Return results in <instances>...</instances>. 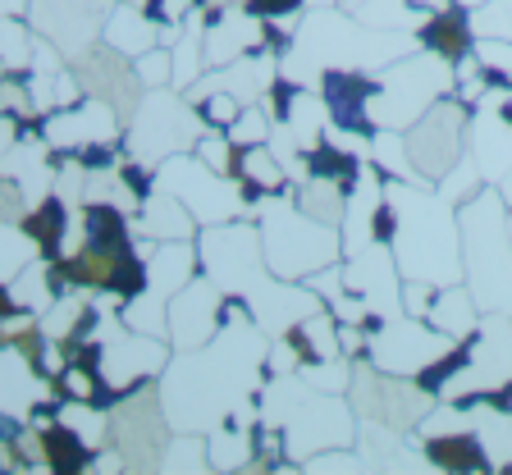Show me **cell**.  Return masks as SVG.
I'll list each match as a JSON object with an SVG mask.
<instances>
[{
    "mask_svg": "<svg viewBox=\"0 0 512 475\" xmlns=\"http://www.w3.org/2000/svg\"><path fill=\"white\" fill-rule=\"evenodd\" d=\"M266 348L270 334L256 320L224 325L211 343L188 352H174L160 370V407L174 430H215L229 421L238 402L256 398L266 384Z\"/></svg>",
    "mask_w": 512,
    "mask_h": 475,
    "instance_id": "1",
    "label": "cell"
},
{
    "mask_svg": "<svg viewBox=\"0 0 512 475\" xmlns=\"http://www.w3.org/2000/svg\"><path fill=\"white\" fill-rule=\"evenodd\" d=\"M197 261H202V275L215 279V288L229 297H243L252 320L266 329L270 338L288 334L302 316L320 311L316 293L298 279H279L266 265V252H261V233H256V220L243 215V220L229 224H211V229L197 233Z\"/></svg>",
    "mask_w": 512,
    "mask_h": 475,
    "instance_id": "2",
    "label": "cell"
},
{
    "mask_svg": "<svg viewBox=\"0 0 512 475\" xmlns=\"http://www.w3.org/2000/svg\"><path fill=\"white\" fill-rule=\"evenodd\" d=\"M416 32H375L362 19H352L343 5L307 10L293 32V46L279 60V74L293 78L298 87H316L320 74L330 69H366L380 74L384 64L403 60L416 51Z\"/></svg>",
    "mask_w": 512,
    "mask_h": 475,
    "instance_id": "3",
    "label": "cell"
},
{
    "mask_svg": "<svg viewBox=\"0 0 512 475\" xmlns=\"http://www.w3.org/2000/svg\"><path fill=\"white\" fill-rule=\"evenodd\" d=\"M384 192L398 211L394 261L403 279H426V284H462V220L458 206L430 183L384 179Z\"/></svg>",
    "mask_w": 512,
    "mask_h": 475,
    "instance_id": "4",
    "label": "cell"
},
{
    "mask_svg": "<svg viewBox=\"0 0 512 475\" xmlns=\"http://www.w3.org/2000/svg\"><path fill=\"white\" fill-rule=\"evenodd\" d=\"M462 220V284L485 316H512V233L508 201L494 183L458 206Z\"/></svg>",
    "mask_w": 512,
    "mask_h": 475,
    "instance_id": "5",
    "label": "cell"
},
{
    "mask_svg": "<svg viewBox=\"0 0 512 475\" xmlns=\"http://www.w3.org/2000/svg\"><path fill=\"white\" fill-rule=\"evenodd\" d=\"M256 233H261V252L266 265L279 279H307L320 265L343 261V238L334 224H320L316 215H307L288 192H270L256 201Z\"/></svg>",
    "mask_w": 512,
    "mask_h": 475,
    "instance_id": "6",
    "label": "cell"
},
{
    "mask_svg": "<svg viewBox=\"0 0 512 475\" xmlns=\"http://www.w3.org/2000/svg\"><path fill=\"white\" fill-rule=\"evenodd\" d=\"M453 92H458L453 64L439 60L426 46H416L412 55H403V60L380 69V87H375V96H371V124L407 133L416 119L435 106L439 96H453Z\"/></svg>",
    "mask_w": 512,
    "mask_h": 475,
    "instance_id": "7",
    "label": "cell"
},
{
    "mask_svg": "<svg viewBox=\"0 0 512 475\" xmlns=\"http://www.w3.org/2000/svg\"><path fill=\"white\" fill-rule=\"evenodd\" d=\"M202 133H206V124L188 96L174 92V87H156V92H142L138 110L128 115L124 151L147 160V165H160V160L192 151L202 142Z\"/></svg>",
    "mask_w": 512,
    "mask_h": 475,
    "instance_id": "8",
    "label": "cell"
},
{
    "mask_svg": "<svg viewBox=\"0 0 512 475\" xmlns=\"http://www.w3.org/2000/svg\"><path fill=\"white\" fill-rule=\"evenodd\" d=\"M156 188L174 192L192 211L197 229H211V224H229V220H243L247 211V197H243V183L238 174H215L211 165L183 151V156H170L156 165Z\"/></svg>",
    "mask_w": 512,
    "mask_h": 475,
    "instance_id": "9",
    "label": "cell"
},
{
    "mask_svg": "<svg viewBox=\"0 0 512 475\" xmlns=\"http://www.w3.org/2000/svg\"><path fill=\"white\" fill-rule=\"evenodd\" d=\"M174 348L170 338H151V334H138V329L119 325L115 334L106 338V348H101V389H96V407H119L128 393H138L142 384L160 380V370L170 366Z\"/></svg>",
    "mask_w": 512,
    "mask_h": 475,
    "instance_id": "10",
    "label": "cell"
},
{
    "mask_svg": "<svg viewBox=\"0 0 512 475\" xmlns=\"http://www.w3.org/2000/svg\"><path fill=\"white\" fill-rule=\"evenodd\" d=\"M348 402L357 421H380L398 434H412L421 425V416L435 407L439 398H430L426 389L407 375H384L371 361H352V384H348Z\"/></svg>",
    "mask_w": 512,
    "mask_h": 475,
    "instance_id": "11",
    "label": "cell"
},
{
    "mask_svg": "<svg viewBox=\"0 0 512 475\" xmlns=\"http://www.w3.org/2000/svg\"><path fill=\"white\" fill-rule=\"evenodd\" d=\"M467 124H471V106L462 101L458 92H453V96H439L435 106H430L426 115H421L403 133V138H407V156H412L421 183H430V188H435L448 169L467 156Z\"/></svg>",
    "mask_w": 512,
    "mask_h": 475,
    "instance_id": "12",
    "label": "cell"
},
{
    "mask_svg": "<svg viewBox=\"0 0 512 475\" xmlns=\"http://www.w3.org/2000/svg\"><path fill=\"white\" fill-rule=\"evenodd\" d=\"M170 416L160 407L156 380L142 384L138 393H128L119 407H110V444L124 453L128 471H160V453L170 444Z\"/></svg>",
    "mask_w": 512,
    "mask_h": 475,
    "instance_id": "13",
    "label": "cell"
},
{
    "mask_svg": "<svg viewBox=\"0 0 512 475\" xmlns=\"http://www.w3.org/2000/svg\"><path fill=\"white\" fill-rule=\"evenodd\" d=\"M357 444V412L348 393H320L311 389L302 407L284 421V453L293 462L325 453V448H352Z\"/></svg>",
    "mask_w": 512,
    "mask_h": 475,
    "instance_id": "14",
    "label": "cell"
},
{
    "mask_svg": "<svg viewBox=\"0 0 512 475\" xmlns=\"http://www.w3.org/2000/svg\"><path fill=\"white\" fill-rule=\"evenodd\" d=\"M458 338H448L444 329H435L430 320L416 316H389L380 320V329L366 334V361L384 375H407L416 380V370L430 366L439 352H448Z\"/></svg>",
    "mask_w": 512,
    "mask_h": 475,
    "instance_id": "15",
    "label": "cell"
},
{
    "mask_svg": "<svg viewBox=\"0 0 512 475\" xmlns=\"http://www.w3.org/2000/svg\"><path fill=\"white\" fill-rule=\"evenodd\" d=\"M37 133H42V142L55 151V156H78V151L92 147V142L124 138V119H119V110L110 106V101L83 96L74 106L51 110V115L37 119Z\"/></svg>",
    "mask_w": 512,
    "mask_h": 475,
    "instance_id": "16",
    "label": "cell"
},
{
    "mask_svg": "<svg viewBox=\"0 0 512 475\" xmlns=\"http://www.w3.org/2000/svg\"><path fill=\"white\" fill-rule=\"evenodd\" d=\"M503 96H508V87H490L476 101L467 124V156L476 160L480 179L494 188L512 174V119L503 115Z\"/></svg>",
    "mask_w": 512,
    "mask_h": 475,
    "instance_id": "17",
    "label": "cell"
},
{
    "mask_svg": "<svg viewBox=\"0 0 512 475\" xmlns=\"http://www.w3.org/2000/svg\"><path fill=\"white\" fill-rule=\"evenodd\" d=\"M69 64H74V74H78V83H83V92L110 101V106L119 110V119L128 124V115L138 110L142 92H147V87L138 83L133 60H128V55H119V51H110L106 42H92L83 55H74Z\"/></svg>",
    "mask_w": 512,
    "mask_h": 475,
    "instance_id": "18",
    "label": "cell"
},
{
    "mask_svg": "<svg viewBox=\"0 0 512 475\" xmlns=\"http://www.w3.org/2000/svg\"><path fill=\"white\" fill-rule=\"evenodd\" d=\"M343 279H348V293H357L366 302V311L403 316V270L394 261V247L371 243L362 252L343 256Z\"/></svg>",
    "mask_w": 512,
    "mask_h": 475,
    "instance_id": "19",
    "label": "cell"
},
{
    "mask_svg": "<svg viewBox=\"0 0 512 475\" xmlns=\"http://www.w3.org/2000/svg\"><path fill=\"white\" fill-rule=\"evenodd\" d=\"M220 307H224V293L215 288V279L197 275L170 297V348L174 352H188V348H202L220 334Z\"/></svg>",
    "mask_w": 512,
    "mask_h": 475,
    "instance_id": "20",
    "label": "cell"
},
{
    "mask_svg": "<svg viewBox=\"0 0 512 475\" xmlns=\"http://www.w3.org/2000/svg\"><path fill=\"white\" fill-rule=\"evenodd\" d=\"M275 78H279V55L261 46V51H247V55H238V60L220 64V69H206V74L197 78L183 96L197 106V101L211 96V92H229V96H238L243 106H256V101L270 92Z\"/></svg>",
    "mask_w": 512,
    "mask_h": 475,
    "instance_id": "21",
    "label": "cell"
},
{
    "mask_svg": "<svg viewBox=\"0 0 512 475\" xmlns=\"http://www.w3.org/2000/svg\"><path fill=\"white\" fill-rule=\"evenodd\" d=\"M380 87V74H366V69H330L320 74L316 92L325 96V110H330V128L339 133H357V138H371V96Z\"/></svg>",
    "mask_w": 512,
    "mask_h": 475,
    "instance_id": "22",
    "label": "cell"
},
{
    "mask_svg": "<svg viewBox=\"0 0 512 475\" xmlns=\"http://www.w3.org/2000/svg\"><path fill=\"white\" fill-rule=\"evenodd\" d=\"M19 229L28 233L32 247H37V256H46V261L74 256L78 247H83V215H78V206H69L64 197H55V192L23 211Z\"/></svg>",
    "mask_w": 512,
    "mask_h": 475,
    "instance_id": "23",
    "label": "cell"
},
{
    "mask_svg": "<svg viewBox=\"0 0 512 475\" xmlns=\"http://www.w3.org/2000/svg\"><path fill=\"white\" fill-rule=\"evenodd\" d=\"M37 402H60L55 380H46L42 370L32 366L19 348L0 343V412L28 416Z\"/></svg>",
    "mask_w": 512,
    "mask_h": 475,
    "instance_id": "24",
    "label": "cell"
},
{
    "mask_svg": "<svg viewBox=\"0 0 512 475\" xmlns=\"http://www.w3.org/2000/svg\"><path fill=\"white\" fill-rule=\"evenodd\" d=\"M416 42L426 46V51H435L439 60H448V64L467 60V55L476 51L471 5H462V0H448L444 10H430V14H426V23L416 28Z\"/></svg>",
    "mask_w": 512,
    "mask_h": 475,
    "instance_id": "25",
    "label": "cell"
},
{
    "mask_svg": "<svg viewBox=\"0 0 512 475\" xmlns=\"http://www.w3.org/2000/svg\"><path fill=\"white\" fill-rule=\"evenodd\" d=\"M101 42H106L110 51L128 55V60H138L142 51L160 46V28L147 14V5H138V0H115L106 23H101Z\"/></svg>",
    "mask_w": 512,
    "mask_h": 475,
    "instance_id": "26",
    "label": "cell"
},
{
    "mask_svg": "<svg viewBox=\"0 0 512 475\" xmlns=\"http://www.w3.org/2000/svg\"><path fill=\"white\" fill-rule=\"evenodd\" d=\"M133 224H138V233L156 238V243H179V238H197V233H202L188 206H183L174 192H165V188H156L151 197H142Z\"/></svg>",
    "mask_w": 512,
    "mask_h": 475,
    "instance_id": "27",
    "label": "cell"
},
{
    "mask_svg": "<svg viewBox=\"0 0 512 475\" xmlns=\"http://www.w3.org/2000/svg\"><path fill=\"white\" fill-rule=\"evenodd\" d=\"M421 453H426L430 471H453V475H467V471H490V457L480 448L476 430H458V434H435V439H416Z\"/></svg>",
    "mask_w": 512,
    "mask_h": 475,
    "instance_id": "28",
    "label": "cell"
},
{
    "mask_svg": "<svg viewBox=\"0 0 512 475\" xmlns=\"http://www.w3.org/2000/svg\"><path fill=\"white\" fill-rule=\"evenodd\" d=\"M480 316L485 311L476 307V297H471V288L467 284H444V288H435V302H430V311H426V320L435 329H444L448 338H471L480 329Z\"/></svg>",
    "mask_w": 512,
    "mask_h": 475,
    "instance_id": "29",
    "label": "cell"
},
{
    "mask_svg": "<svg viewBox=\"0 0 512 475\" xmlns=\"http://www.w3.org/2000/svg\"><path fill=\"white\" fill-rule=\"evenodd\" d=\"M467 407L490 471H512V407H494V402H467Z\"/></svg>",
    "mask_w": 512,
    "mask_h": 475,
    "instance_id": "30",
    "label": "cell"
},
{
    "mask_svg": "<svg viewBox=\"0 0 512 475\" xmlns=\"http://www.w3.org/2000/svg\"><path fill=\"white\" fill-rule=\"evenodd\" d=\"M284 338L293 343V348H298L302 366H307V361L343 357V348H339V320H334L330 307H320V311H311V316H302Z\"/></svg>",
    "mask_w": 512,
    "mask_h": 475,
    "instance_id": "31",
    "label": "cell"
},
{
    "mask_svg": "<svg viewBox=\"0 0 512 475\" xmlns=\"http://www.w3.org/2000/svg\"><path fill=\"white\" fill-rule=\"evenodd\" d=\"M339 5L375 32H416L430 14L421 5H412V0H339Z\"/></svg>",
    "mask_w": 512,
    "mask_h": 475,
    "instance_id": "32",
    "label": "cell"
},
{
    "mask_svg": "<svg viewBox=\"0 0 512 475\" xmlns=\"http://www.w3.org/2000/svg\"><path fill=\"white\" fill-rule=\"evenodd\" d=\"M42 448H46V471H55V475L92 471V453H96V448L87 444L83 434L69 430L64 421L46 425V430H42Z\"/></svg>",
    "mask_w": 512,
    "mask_h": 475,
    "instance_id": "33",
    "label": "cell"
},
{
    "mask_svg": "<svg viewBox=\"0 0 512 475\" xmlns=\"http://www.w3.org/2000/svg\"><path fill=\"white\" fill-rule=\"evenodd\" d=\"M10 293H14V302H19L23 311H32V316L42 320L46 311L55 307V297H60L55 275H51V261H46V256H32L19 275L10 279Z\"/></svg>",
    "mask_w": 512,
    "mask_h": 475,
    "instance_id": "34",
    "label": "cell"
},
{
    "mask_svg": "<svg viewBox=\"0 0 512 475\" xmlns=\"http://www.w3.org/2000/svg\"><path fill=\"white\" fill-rule=\"evenodd\" d=\"M206 457H211V471H252L256 430L215 425V430H206Z\"/></svg>",
    "mask_w": 512,
    "mask_h": 475,
    "instance_id": "35",
    "label": "cell"
},
{
    "mask_svg": "<svg viewBox=\"0 0 512 475\" xmlns=\"http://www.w3.org/2000/svg\"><path fill=\"white\" fill-rule=\"evenodd\" d=\"M366 160L380 169L384 179H403V183H421L412 156H407V138L398 128H375L371 142H366Z\"/></svg>",
    "mask_w": 512,
    "mask_h": 475,
    "instance_id": "36",
    "label": "cell"
},
{
    "mask_svg": "<svg viewBox=\"0 0 512 475\" xmlns=\"http://www.w3.org/2000/svg\"><path fill=\"white\" fill-rule=\"evenodd\" d=\"M284 128L298 138V147H316L320 138H325V128H330V110H325V96L316 92V87H298V96H293V106H288V119Z\"/></svg>",
    "mask_w": 512,
    "mask_h": 475,
    "instance_id": "37",
    "label": "cell"
},
{
    "mask_svg": "<svg viewBox=\"0 0 512 475\" xmlns=\"http://www.w3.org/2000/svg\"><path fill=\"white\" fill-rule=\"evenodd\" d=\"M234 174L243 183H252V188H261V192H288V197H293V183H288L284 165L275 160V151H270L266 142H261V147H238Z\"/></svg>",
    "mask_w": 512,
    "mask_h": 475,
    "instance_id": "38",
    "label": "cell"
},
{
    "mask_svg": "<svg viewBox=\"0 0 512 475\" xmlns=\"http://www.w3.org/2000/svg\"><path fill=\"white\" fill-rule=\"evenodd\" d=\"M160 471L165 475H206L211 471V457H206V434L197 430H174L165 453H160Z\"/></svg>",
    "mask_w": 512,
    "mask_h": 475,
    "instance_id": "39",
    "label": "cell"
},
{
    "mask_svg": "<svg viewBox=\"0 0 512 475\" xmlns=\"http://www.w3.org/2000/svg\"><path fill=\"white\" fill-rule=\"evenodd\" d=\"M293 201H298L307 215H316L320 224H343V211H348V192L339 183H325V179H307L293 188Z\"/></svg>",
    "mask_w": 512,
    "mask_h": 475,
    "instance_id": "40",
    "label": "cell"
},
{
    "mask_svg": "<svg viewBox=\"0 0 512 475\" xmlns=\"http://www.w3.org/2000/svg\"><path fill=\"white\" fill-rule=\"evenodd\" d=\"M32 46H37V28L23 14H0V60L10 74H28Z\"/></svg>",
    "mask_w": 512,
    "mask_h": 475,
    "instance_id": "41",
    "label": "cell"
},
{
    "mask_svg": "<svg viewBox=\"0 0 512 475\" xmlns=\"http://www.w3.org/2000/svg\"><path fill=\"white\" fill-rule=\"evenodd\" d=\"M32 256H37V247H32L28 233L14 220H0V279H14Z\"/></svg>",
    "mask_w": 512,
    "mask_h": 475,
    "instance_id": "42",
    "label": "cell"
},
{
    "mask_svg": "<svg viewBox=\"0 0 512 475\" xmlns=\"http://www.w3.org/2000/svg\"><path fill=\"white\" fill-rule=\"evenodd\" d=\"M298 375L311 384V389H320V393H348V384H352V361H348V357L307 361Z\"/></svg>",
    "mask_w": 512,
    "mask_h": 475,
    "instance_id": "43",
    "label": "cell"
},
{
    "mask_svg": "<svg viewBox=\"0 0 512 475\" xmlns=\"http://www.w3.org/2000/svg\"><path fill=\"white\" fill-rule=\"evenodd\" d=\"M192 156L202 160V165H211L215 174H234V165H238V142L229 138V133H220V128H206L202 142L192 147Z\"/></svg>",
    "mask_w": 512,
    "mask_h": 475,
    "instance_id": "44",
    "label": "cell"
},
{
    "mask_svg": "<svg viewBox=\"0 0 512 475\" xmlns=\"http://www.w3.org/2000/svg\"><path fill=\"white\" fill-rule=\"evenodd\" d=\"M435 188H439V192H444V197H448V201H453V206H467V201H471V197H476V192H480V188H485V179H480V169H476V160H471V156H462V160H458V165H453V169H448V174H444V179H439V183H435Z\"/></svg>",
    "mask_w": 512,
    "mask_h": 475,
    "instance_id": "45",
    "label": "cell"
},
{
    "mask_svg": "<svg viewBox=\"0 0 512 475\" xmlns=\"http://www.w3.org/2000/svg\"><path fill=\"white\" fill-rule=\"evenodd\" d=\"M471 28H476V37L512 42V0H480V5H471Z\"/></svg>",
    "mask_w": 512,
    "mask_h": 475,
    "instance_id": "46",
    "label": "cell"
},
{
    "mask_svg": "<svg viewBox=\"0 0 512 475\" xmlns=\"http://www.w3.org/2000/svg\"><path fill=\"white\" fill-rule=\"evenodd\" d=\"M96 389H101V375H96L92 366H69L55 375V393H60V402H96Z\"/></svg>",
    "mask_w": 512,
    "mask_h": 475,
    "instance_id": "47",
    "label": "cell"
},
{
    "mask_svg": "<svg viewBox=\"0 0 512 475\" xmlns=\"http://www.w3.org/2000/svg\"><path fill=\"white\" fill-rule=\"evenodd\" d=\"M270 128H275V119L266 115V106L256 101V106H243L234 119V128H229V138L238 142V147H261V142H270Z\"/></svg>",
    "mask_w": 512,
    "mask_h": 475,
    "instance_id": "48",
    "label": "cell"
},
{
    "mask_svg": "<svg viewBox=\"0 0 512 475\" xmlns=\"http://www.w3.org/2000/svg\"><path fill=\"white\" fill-rule=\"evenodd\" d=\"M133 69H138V83L147 87V92H156V87H170V78H174L170 46H151V51H142L138 60H133Z\"/></svg>",
    "mask_w": 512,
    "mask_h": 475,
    "instance_id": "49",
    "label": "cell"
},
{
    "mask_svg": "<svg viewBox=\"0 0 512 475\" xmlns=\"http://www.w3.org/2000/svg\"><path fill=\"white\" fill-rule=\"evenodd\" d=\"M238 110H243V101H238V96H229V92H211V96H202V101H197L202 124L206 128H220V133H229V128H234Z\"/></svg>",
    "mask_w": 512,
    "mask_h": 475,
    "instance_id": "50",
    "label": "cell"
},
{
    "mask_svg": "<svg viewBox=\"0 0 512 475\" xmlns=\"http://www.w3.org/2000/svg\"><path fill=\"white\" fill-rule=\"evenodd\" d=\"M302 471H311V475H320V471H348V475H362V471H371V466H366V457L357 453V448H325V453L307 457V462H302Z\"/></svg>",
    "mask_w": 512,
    "mask_h": 475,
    "instance_id": "51",
    "label": "cell"
},
{
    "mask_svg": "<svg viewBox=\"0 0 512 475\" xmlns=\"http://www.w3.org/2000/svg\"><path fill=\"white\" fill-rule=\"evenodd\" d=\"M243 10H252L261 23H288V28H298L311 5L307 0H243Z\"/></svg>",
    "mask_w": 512,
    "mask_h": 475,
    "instance_id": "52",
    "label": "cell"
},
{
    "mask_svg": "<svg viewBox=\"0 0 512 475\" xmlns=\"http://www.w3.org/2000/svg\"><path fill=\"white\" fill-rule=\"evenodd\" d=\"M302 284H307L311 293H316L320 302L330 307L334 297H343V293H348V279H343V261H334V265H320L316 275H307V279H302Z\"/></svg>",
    "mask_w": 512,
    "mask_h": 475,
    "instance_id": "53",
    "label": "cell"
},
{
    "mask_svg": "<svg viewBox=\"0 0 512 475\" xmlns=\"http://www.w3.org/2000/svg\"><path fill=\"white\" fill-rule=\"evenodd\" d=\"M298 370H302L298 348H293L284 334L270 338V348H266V380H270V375H298Z\"/></svg>",
    "mask_w": 512,
    "mask_h": 475,
    "instance_id": "54",
    "label": "cell"
},
{
    "mask_svg": "<svg viewBox=\"0 0 512 475\" xmlns=\"http://www.w3.org/2000/svg\"><path fill=\"white\" fill-rule=\"evenodd\" d=\"M430 302H435V284H426V279H403V316L426 320Z\"/></svg>",
    "mask_w": 512,
    "mask_h": 475,
    "instance_id": "55",
    "label": "cell"
},
{
    "mask_svg": "<svg viewBox=\"0 0 512 475\" xmlns=\"http://www.w3.org/2000/svg\"><path fill=\"white\" fill-rule=\"evenodd\" d=\"M23 211H28V206H23V192L14 188L5 174H0V220H14V224H19Z\"/></svg>",
    "mask_w": 512,
    "mask_h": 475,
    "instance_id": "56",
    "label": "cell"
},
{
    "mask_svg": "<svg viewBox=\"0 0 512 475\" xmlns=\"http://www.w3.org/2000/svg\"><path fill=\"white\" fill-rule=\"evenodd\" d=\"M10 311H19V302H14V293H10V279H0V320L10 316Z\"/></svg>",
    "mask_w": 512,
    "mask_h": 475,
    "instance_id": "57",
    "label": "cell"
},
{
    "mask_svg": "<svg viewBox=\"0 0 512 475\" xmlns=\"http://www.w3.org/2000/svg\"><path fill=\"white\" fill-rule=\"evenodd\" d=\"M28 5L32 0H0V14H23L28 19Z\"/></svg>",
    "mask_w": 512,
    "mask_h": 475,
    "instance_id": "58",
    "label": "cell"
},
{
    "mask_svg": "<svg viewBox=\"0 0 512 475\" xmlns=\"http://www.w3.org/2000/svg\"><path fill=\"white\" fill-rule=\"evenodd\" d=\"M412 5H421V10H444L448 0H412Z\"/></svg>",
    "mask_w": 512,
    "mask_h": 475,
    "instance_id": "59",
    "label": "cell"
},
{
    "mask_svg": "<svg viewBox=\"0 0 512 475\" xmlns=\"http://www.w3.org/2000/svg\"><path fill=\"white\" fill-rule=\"evenodd\" d=\"M311 10H325V5H339V0H307Z\"/></svg>",
    "mask_w": 512,
    "mask_h": 475,
    "instance_id": "60",
    "label": "cell"
},
{
    "mask_svg": "<svg viewBox=\"0 0 512 475\" xmlns=\"http://www.w3.org/2000/svg\"><path fill=\"white\" fill-rule=\"evenodd\" d=\"M503 115H508V119H512V92H508V96H503Z\"/></svg>",
    "mask_w": 512,
    "mask_h": 475,
    "instance_id": "61",
    "label": "cell"
},
{
    "mask_svg": "<svg viewBox=\"0 0 512 475\" xmlns=\"http://www.w3.org/2000/svg\"><path fill=\"white\" fill-rule=\"evenodd\" d=\"M462 5H480V0H462Z\"/></svg>",
    "mask_w": 512,
    "mask_h": 475,
    "instance_id": "62",
    "label": "cell"
},
{
    "mask_svg": "<svg viewBox=\"0 0 512 475\" xmlns=\"http://www.w3.org/2000/svg\"><path fill=\"white\" fill-rule=\"evenodd\" d=\"M138 5H147V0H138Z\"/></svg>",
    "mask_w": 512,
    "mask_h": 475,
    "instance_id": "63",
    "label": "cell"
}]
</instances>
